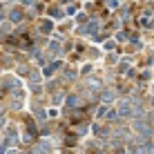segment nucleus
<instances>
[{
    "mask_svg": "<svg viewBox=\"0 0 154 154\" xmlns=\"http://www.w3.org/2000/svg\"><path fill=\"white\" fill-rule=\"evenodd\" d=\"M119 114H121V116H127V114H130V100H125V103H123V105H121V109H119Z\"/></svg>",
    "mask_w": 154,
    "mask_h": 154,
    "instance_id": "obj_2",
    "label": "nucleus"
},
{
    "mask_svg": "<svg viewBox=\"0 0 154 154\" xmlns=\"http://www.w3.org/2000/svg\"><path fill=\"white\" fill-rule=\"evenodd\" d=\"M112 98H114L112 92H105V94H103V100H112Z\"/></svg>",
    "mask_w": 154,
    "mask_h": 154,
    "instance_id": "obj_4",
    "label": "nucleus"
},
{
    "mask_svg": "<svg viewBox=\"0 0 154 154\" xmlns=\"http://www.w3.org/2000/svg\"><path fill=\"white\" fill-rule=\"evenodd\" d=\"M0 20H2V14H0Z\"/></svg>",
    "mask_w": 154,
    "mask_h": 154,
    "instance_id": "obj_5",
    "label": "nucleus"
},
{
    "mask_svg": "<svg viewBox=\"0 0 154 154\" xmlns=\"http://www.w3.org/2000/svg\"><path fill=\"white\" fill-rule=\"evenodd\" d=\"M23 20V14L20 11H11V23H20Z\"/></svg>",
    "mask_w": 154,
    "mask_h": 154,
    "instance_id": "obj_3",
    "label": "nucleus"
},
{
    "mask_svg": "<svg viewBox=\"0 0 154 154\" xmlns=\"http://www.w3.org/2000/svg\"><path fill=\"white\" fill-rule=\"evenodd\" d=\"M134 130L139 132V134H143V136H150V125L143 123V121H136V123H134Z\"/></svg>",
    "mask_w": 154,
    "mask_h": 154,
    "instance_id": "obj_1",
    "label": "nucleus"
}]
</instances>
